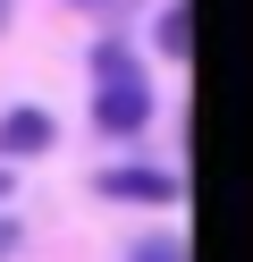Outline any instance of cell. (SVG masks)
Returning a JSON list of instances; mask_svg holds the SVG:
<instances>
[{"instance_id": "cell-1", "label": "cell", "mask_w": 253, "mask_h": 262, "mask_svg": "<svg viewBox=\"0 0 253 262\" xmlns=\"http://www.w3.org/2000/svg\"><path fill=\"white\" fill-rule=\"evenodd\" d=\"M93 68H101V102H93L101 136H135V127L152 119V93H144V76H135V59L118 51V42H101V51H93Z\"/></svg>"}, {"instance_id": "cell-2", "label": "cell", "mask_w": 253, "mask_h": 262, "mask_svg": "<svg viewBox=\"0 0 253 262\" xmlns=\"http://www.w3.org/2000/svg\"><path fill=\"white\" fill-rule=\"evenodd\" d=\"M101 194H110V203H177V178H160V169H110L101 178Z\"/></svg>"}, {"instance_id": "cell-3", "label": "cell", "mask_w": 253, "mask_h": 262, "mask_svg": "<svg viewBox=\"0 0 253 262\" xmlns=\"http://www.w3.org/2000/svg\"><path fill=\"white\" fill-rule=\"evenodd\" d=\"M51 144V110H9V119H0V152H42Z\"/></svg>"}, {"instance_id": "cell-4", "label": "cell", "mask_w": 253, "mask_h": 262, "mask_svg": "<svg viewBox=\"0 0 253 262\" xmlns=\"http://www.w3.org/2000/svg\"><path fill=\"white\" fill-rule=\"evenodd\" d=\"M186 42H194V34H186V9H169V17H160V51L186 59Z\"/></svg>"}, {"instance_id": "cell-5", "label": "cell", "mask_w": 253, "mask_h": 262, "mask_svg": "<svg viewBox=\"0 0 253 262\" xmlns=\"http://www.w3.org/2000/svg\"><path fill=\"white\" fill-rule=\"evenodd\" d=\"M135 262H186V245H169V237H144V254Z\"/></svg>"}, {"instance_id": "cell-6", "label": "cell", "mask_w": 253, "mask_h": 262, "mask_svg": "<svg viewBox=\"0 0 253 262\" xmlns=\"http://www.w3.org/2000/svg\"><path fill=\"white\" fill-rule=\"evenodd\" d=\"M9 254H17V228H9V220H0V262H9Z\"/></svg>"}, {"instance_id": "cell-7", "label": "cell", "mask_w": 253, "mask_h": 262, "mask_svg": "<svg viewBox=\"0 0 253 262\" xmlns=\"http://www.w3.org/2000/svg\"><path fill=\"white\" fill-rule=\"evenodd\" d=\"M84 9H127V0H84Z\"/></svg>"}, {"instance_id": "cell-8", "label": "cell", "mask_w": 253, "mask_h": 262, "mask_svg": "<svg viewBox=\"0 0 253 262\" xmlns=\"http://www.w3.org/2000/svg\"><path fill=\"white\" fill-rule=\"evenodd\" d=\"M0 26H9V0H0Z\"/></svg>"}, {"instance_id": "cell-9", "label": "cell", "mask_w": 253, "mask_h": 262, "mask_svg": "<svg viewBox=\"0 0 253 262\" xmlns=\"http://www.w3.org/2000/svg\"><path fill=\"white\" fill-rule=\"evenodd\" d=\"M0 194H9V178H0Z\"/></svg>"}]
</instances>
